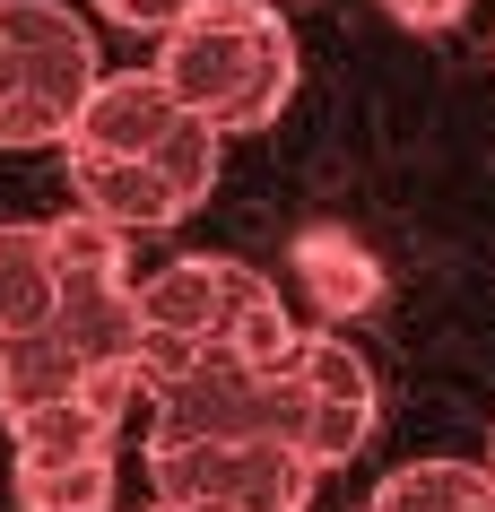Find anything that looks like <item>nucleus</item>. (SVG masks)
Listing matches in <instances>:
<instances>
[{"mask_svg":"<svg viewBox=\"0 0 495 512\" xmlns=\"http://www.w3.org/2000/svg\"><path fill=\"white\" fill-rule=\"evenodd\" d=\"M218 148L226 139L200 113L174 105V87L157 70H105V79L87 87L70 139H61L79 209L122 226V235L183 226L218 191Z\"/></svg>","mask_w":495,"mask_h":512,"instance_id":"obj_1","label":"nucleus"},{"mask_svg":"<svg viewBox=\"0 0 495 512\" xmlns=\"http://www.w3.org/2000/svg\"><path fill=\"white\" fill-rule=\"evenodd\" d=\"M383 417V382L348 339H296L278 365H200L192 382H174L157 400V426H192V434H270L296 443L313 469L365 452V434Z\"/></svg>","mask_w":495,"mask_h":512,"instance_id":"obj_2","label":"nucleus"},{"mask_svg":"<svg viewBox=\"0 0 495 512\" xmlns=\"http://www.w3.org/2000/svg\"><path fill=\"white\" fill-rule=\"evenodd\" d=\"M304 330L287 322V296L252 261L226 252H183L165 270L139 278V400L157 408L174 382H192L200 365H278Z\"/></svg>","mask_w":495,"mask_h":512,"instance_id":"obj_3","label":"nucleus"},{"mask_svg":"<svg viewBox=\"0 0 495 512\" xmlns=\"http://www.w3.org/2000/svg\"><path fill=\"white\" fill-rule=\"evenodd\" d=\"M148 70L218 139H244V131H270L296 96V27L270 0H200L183 27L157 35Z\"/></svg>","mask_w":495,"mask_h":512,"instance_id":"obj_4","label":"nucleus"},{"mask_svg":"<svg viewBox=\"0 0 495 512\" xmlns=\"http://www.w3.org/2000/svg\"><path fill=\"white\" fill-rule=\"evenodd\" d=\"M96 79L105 53L70 0H0V148H61Z\"/></svg>","mask_w":495,"mask_h":512,"instance_id":"obj_5","label":"nucleus"},{"mask_svg":"<svg viewBox=\"0 0 495 512\" xmlns=\"http://www.w3.org/2000/svg\"><path fill=\"white\" fill-rule=\"evenodd\" d=\"M148 486H157V504H183V512H304L322 469L270 434L157 426L148 434Z\"/></svg>","mask_w":495,"mask_h":512,"instance_id":"obj_6","label":"nucleus"},{"mask_svg":"<svg viewBox=\"0 0 495 512\" xmlns=\"http://www.w3.org/2000/svg\"><path fill=\"white\" fill-rule=\"evenodd\" d=\"M0 426H9V469H79V460H113L122 417L96 400H44L0 417Z\"/></svg>","mask_w":495,"mask_h":512,"instance_id":"obj_7","label":"nucleus"},{"mask_svg":"<svg viewBox=\"0 0 495 512\" xmlns=\"http://www.w3.org/2000/svg\"><path fill=\"white\" fill-rule=\"evenodd\" d=\"M61 270H53V235L44 226H0V339H27L53 322Z\"/></svg>","mask_w":495,"mask_h":512,"instance_id":"obj_8","label":"nucleus"},{"mask_svg":"<svg viewBox=\"0 0 495 512\" xmlns=\"http://www.w3.org/2000/svg\"><path fill=\"white\" fill-rule=\"evenodd\" d=\"M365 512H495V478L478 460H409L365 495Z\"/></svg>","mask_w":495,"mask_h":512,"instance_id":"obj_9","label":"nucleus"},{"mask_svg":"<svg viewBox=\"0 0 495 512\" xmlns=\"http://www.w3.org/2000/svg\"><path fill=\"white\" fill-rule=\"evenodd\" d=\"M296 278H304V296L322 304V313H365V304L383 296V261L357 235H339V226L296 243Z\"/></svg>","mask_w":495,"mask_h":512,"instance_id":"obj_10","label":"nucleus"},{"mask_svg":"<svg viewBox=\"0 0 495 512\" xmlns=\"http://www.w3.org/2000/svg\"><path fill=\"white\" fill-rule=\"evenodd\" d=\"M18 512H113V460H79V469H9Z\"/></svg>","mask_w":495,"mask_h":512,"instance_id":"obj_11","label":"nucleus"},{"mask_svg":"<svg viewBox=\"0 0 495 512\" xmlns=\"http://www.w3.org/2000/svg\"><path fill=\"white\" fill-rule=\"evenodd\" d=\"M200 0H96V18H113V27H131V35H165V27H183Z\"/></svg>","mask_w":495,"mask_h":512,"instance_id":"obj_12","label":"nucleus"},{"mask_svg":"<svg viewBox=\"0 0 495 512\" xmlns=\"http://www.w3.org/2000/svg\"><path fill=\"white\" fill-rule=\"evenodd\" d=\"M391 18H400V27H452V18H461L469 0H383Z\"/></svg>","mask_w":495,"mask_h":512,"instance_id":"obj_13","label":"nucleus"},{"mask_svg":"<svg viewBox=\"0 0 495 512\" xmlns=\"http://www.w3.org/2000/svg\"><path fill=\"white\" fill-rule=\"evenodd\" d=\"M487 478H495V443H487Z\"/></svg>","mask_w":495,"mask_h":512,"instance_id":"obj_14","label":"nucleus"},{"mask_svg":"<svg viewBox=\"0 0 495 512\" xmlns=\"http://www.w3.org/2000/svg\"><path fill=\"white\" fill-rule=\"evenodd\" d=\"M139 512H165V504H139Z\"/></svg>","mask_w":495,"mask_h":512,"instance_id":"obj_15","label":"nucleus"}]
</instances>
